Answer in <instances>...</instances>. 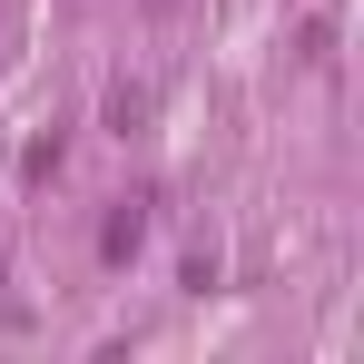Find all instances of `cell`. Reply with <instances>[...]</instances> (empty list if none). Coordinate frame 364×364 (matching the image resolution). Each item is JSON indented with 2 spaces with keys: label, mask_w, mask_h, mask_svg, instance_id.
<instances>
[{
  "label": "cell",
  "mask_w": 364,
  "mask_h": 364,
  "mask_svg": "<svg viewBox=\"0 0 364 364\" xmlns=\"http://www.w3.org/2000/svg\"><path fill=\"white\" fill-rule=\"evenodd\" d=\"M148 119H158V79L148 69H119L109 79V138H138Z\"/></svg>",
  "instance_id": "obj_1"
},
{
  "label": "cell",
  "mask_w": 364,
  "mask_h": 364,
  "mask_svg": "<svg viewBox=\"0 0 364 364\" xmlns=\"http://www.w3.org/2000/svg\"><path fill=\"white\" fill-rule=\"evenodd\" d=\"M138 246H148V197H119V207H109V227H99V256L128 266Z\"/></svg>",
  "instance_id": "obj_2"
},
{
  "label": "cell",
  "mask_w": 364,
  "mask_h": 364,
  "mask_svg": "<svg viewBox=\"0 0 364 364\" xmlns=\"http://www.w3.org/2000/svg\"><path fill=\"white\" fill-rule=\"evenodd\" d=\"M60 158H69V138H60V119H50V128H40V138H20V187L60 178Z\"/></svg>",
  "instance_id": "obj_3"
},
{
  "label": "cell",
  "mask_w": 364,
  "mask_h": 364,
  "mask_svg": "<svg viewBox=\"0 0 364 364\" xmlns=\"http://www.w3.org/2000/svg\"><path fill=\"white\" fill-rule=\"evenodd\" d=\"M138 10H158V20H168V10H178V0H138Z\"/></svg>",
  "instance_id": "obj_4"
}]
</instances>
